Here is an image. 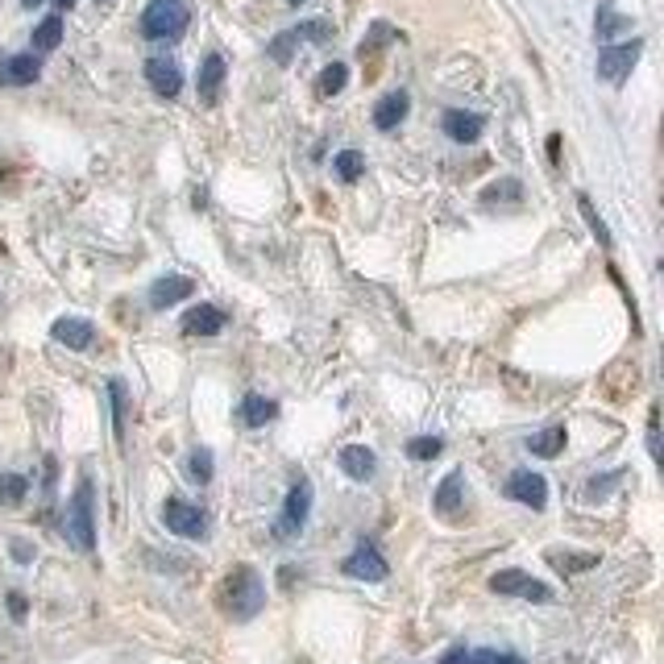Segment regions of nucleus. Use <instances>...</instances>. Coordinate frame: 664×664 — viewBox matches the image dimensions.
Listing matches in <instances>:
<instances>
[{"label":"nucleus","instance_id":"c85d7f7f","mask_svg":"<svg viewBox=\"0 0 664 664\" xmlns=\"http://www.w3.org/2000/svg\"><path fill=\"white\" fill-rule=\"evenodd\" d=\"M295 51H299V34H295V30H283V34H278L271 46H266V54H271L278 67H291Z\"/></svg>","mask_w":664,"mask_h":664},{"label":"nucleus","instance_id":"bb28decb","mask_svg":"<svg viewBox=\"0 0 664 664\" xmlns=\"http://www.w3.org/2000/svg\"><path fill=\"white\" fill-rule=\"evenodd\" d=\"M333 171H337L341 183H358L361 175H366V158H361L358 150H341L333 158Z\"/></svg>","mask_w":664,"mask_h":664},{"label":"nucleus","instance_id":"f8f14e48","mask_svg":"<svg viewBox=\"0 0 664 664\" xmlns=\"http://www.w3.org/2000/svg\"><path fill=\"white\" fill-rule=\"evenodd\" d=\"M224 324H229V316L217 304H196L183 312V333L188 337H217V333H224Z\"/></svg>","mask_w":664,"mask_h":664},{"label":"nucleus","instance_id":"c03bdc74","mask_svg":"<svg viewBox=\"0 0 664 664\" xmlns=\"http://www.w3.org/2000/svg\"><path fill=\"white\" fill-rule=\"evenodd\" d=\"M291 4H304V0H291Z\"/></svg>","mask_w":664,"mask_h":664},{"label":"nucleus","instance_id":"f704fd0d","mask_svg":"<svg viewBox=\"0 0 664 664\" xmlns=\"http://www.w3.org/2000/svg\"><path fill=\"white\" fill-rule=\"evenodd\" d=\"M394 38H399V30H391V25H387V21H378L375 25V34L366 38V42H361V59H366V54H378L382 51V46H387V42H394Z\"/></svg>","mask_w":664,"mask_h":664},{"label":"nucleus","instance_id":"5701e85b","mask_svg":"<svg viewBox=\"0 0 664 664\" xmlns=\"http://www.w3.org/2000/svg\"><path fill=\"white\" fill-rule=\"evenodd\" d=\"M548 557V565L552 569H561V573H586V569H594L598 565V552H569V548H548L545 552Z\"/></svg>","mask_w":664,"mask_h":664},{"label":"nucleus","instance_id":"4c0bfd02","mask_svg":"<svg viewBox=\"0 0 664 664\" xmlns=\"http://www.w3.org/2000/svg\"><path fill=\"white\" fill-rule=\"evenodd\" d=\"M465 661H470V647H449V652H444V656H441V664H465Z\"/></svg>","mask_w":664,"mask_h":664},{"label":"nucleus","instance_id":"6ab92c4d","mask_svg":"<svg viewBox=\"0 0 664 664\" xmlns=\"http://www.w3.org/2000/svg\"><path fill=\"white\" fill-rule=\"evenodd\" d=\"M461 503H465V474L453 470V474H444V482L436 486V494H432V507H436V515L453 519V515L461 512Z\"/></svg>","mask_w":664,"mask_h":664},{"label":"nucleus","instance_id":"2f4dec72","mask_svg":"<svg viewBox=\"0 0 664 664\" xmlns=\"http://www.w3.org/2000/svg\"><path fill=\"white\" fill-rule=\"evenodd\" d=\"M465 664H528V661L515 656V652H498V647H477V652H470Z\"/></svg>","mask_w":664,"mask_h":664},{"label":"nucleus","instance_id":"f3484780","mask_svg":"<svg viewBox=\"0 0 664 664\" xmlns=\"http://www.w3.org/2000/svg\"><path fill=\"white\" fill-rule=\"evenodd\" d=\"M441 129L453 137L457 146H470V141H477V137H482L486 120L477 117V113H465V108H449V113H444V120H441Z\"/></svg>","mask_w":664,"mask_h":664},{"label":"nucleus","instance_id":"a878e982","mask_svg":"<svg viewBox=\"0 0 664 664\" xmlns=\"http://www.w3.org/2000/svg\"><path fill=\"white\" fill-rule=\"evenodd\" d=\"M108 403H113V432L117 441H125V415H129V394H125V382L113 378L108 382Z\"/></svg>","mask_w":664,"mask_h":664},{"label":"nucleus","instance_id":"9b49d317","mask_svg":"<svg viewBox=\"0 0 664 664\" xmlns=\"http://www.w3.org/2000/svg\"><path fill=\"white\" fill-rule=\"evenodd\" d=\"M51 337L59 345H67V349H75V354H84V349L96 345V324L84 320V316H63V320H54Z\"/></svg>","mask_w":664,"mask_h":664},{"label":"nucleus","instance_id":"20e7f679","mask_svg":"<svg viewBox=\"0 0 664 664\" xmlns=\"http://www.w3.org/2000/svg\"><path fill=\"white\" fill-rule=\"evenodd\" d=\"M307 515H312V482H307V477H295L287 491V503H283V515H278V524H274V536H278V540L299 536Z\"/></svg>","mask_w":664,"mask_h":664},{"label":"nucleus","instance_id":"1a4fd4ad","mask_svg":"<svg viewBox=\"0 0 664 664\" xmlns=\"http://www.w3.org/2000/svg\"><path fill=\"white\" fill-rule=\"evenodd\" d=\"M507 498L524 503V507H531V512H545V507H548V482H545V474L515 470V474L507 477Z\"/></svg>","mask_w":664,"mask_h":664},{"label":"nucleus","instance_id":"2eb2a0df","mask_svg":"<svg viewBox=\"0 0 664 664\" xmlns=\"http://www.w3.org/2000/svg\"><path fill=\"white\" fill-rule=\"evenodd\" d=\"M411 113V96L399 87V92H387L382 101L375 104V125L382 129V134H391V129H399L403 120H408Z\"/></svg>","mask_w":664,"mask_h":664},{"label":"nucleus","instance_id":"b1692460","mask_svg":"<svg viewBox=\"0 0 664 664\" xmlns=\"http://www.w3.org/2000/svg\"><path fill=\"white\" fill-rule=\"evenodd\" d=\"M345 84H349V67L345 63H328V67L316 75V96L320 101H333V96H341Z\"/></svg>","mask_w":664,"mask_h":664},{"label":"nucleus","instance_id":"473e14b6","mask_svg":"<svg viewBox=\"0 0 664 664\" xmlns=\"http://www.w3.org/2000/svg\"><path fill=\"white\" fill-rule=\"evenodd\" d=\"M578 208H581V217H586V224H590V233H594V238L602 241L607 250H611L614 241H611V233H607V224H602V217H598V212H594V204H590L586 196H578Z\"/></svg>","mask_w":664,"mask_h":664},{"label":"nucleus","instance_id":"58836bf2","mask_svg":"<svg viewBox=\"0 0 664 664\" xmlns=\"http://www.w3.org/2000/svg\"><path fill=\"white\" fill-rule=\"evenodd\" d=\"M9 611H13V619H25V611H30V607H25V598H21V594H9Z\"/></svg>","mask_w":664,"mask_h":664},{"label":"nucleus","instance_id":"cd10ccee","mask_svg":"<svg viewBox=\"0 0 664 664\" xmlns=\"http://www.w3.org/2000/svg\"><path fill=\"white\" fill-rule=\"evenodd\" d=\"M30 494V482L21 474H0V507H21Z\"/></svg>","mask_w":664,"mask_h":664},{"label":"nucleus","instance_id":"a211bd4d","mask_svg":"<svg viewBox=\"0 0 664 664\" xmlns=\"http://www.w3.org/2000/svg\"><path fill=\"white\" fill-rule=\"evenodd\" d=\"M337 461H341V470L354 477V482H370V477L378 474L375 449H366V444H345L341 453H337Z\"/></svg>","mask_w":664,"mask_h":664},{"label":"nucleus","instance_id":"0eeeda50","mask_svg":"<svg viewBox=\"0 0 664 664\" xmlns=\"http://www.w3.org/2000/svg\"><path fill=\"white\" fill-rule=\"evenodd\" d=\"M640 54H644V42L640 38H631V42H619V46H607V51L598 54V80H607V84H623L635 63H640Z\"/></svg>","mask_w":664,"mask_h":664},{"label":"nucleus","instance_id":"393cba45","mask_svg":"<svg viewBox=\"0 0 664 664\" xmlns=\"http://www.w3.org/2000/svg\"><path fill=\"white\" fill-rule=\"evenodd\" d=\"M59 42H63V18H59V13H51V18L38 21V30H34V51H38V54H51V51H59Z\"/></svg>","mask_w":664,"mask_h":664},{"label":"nucleus","instance_id":"f03ea898","mask_svg":"<svg viewBox=\"0 0 664 664\" xmlns=\"http://www.w3.org/2000/svg\"><path fill=\"white\" fill-rule=\"evenodd\" d=\"M188 0H150L141 13V38H150V42H175V38L188 34Z\"/></svg>","mask_w":664,"mask_h":664},{"label":"nucleus","instance_id":"f257e3e1","mask_svg":"<svg viewBox=\"0 0 664 664\" xmlns=\"http://www.w3.org/2000/svg\"><path fill=\"white\" fill-rule=\"evenodd\" d=\"M217 602H221V611L229 614L233 623H250V619H257L262 607H266V581H262V573H257L254 565H233V569L224 573Z\"/></svg>","mask_w":664,"mask_h":664},{"label":"nucleus","instance_id":"7ed1b4c3","mask_svg":"<svg viewBox=\"0 0 664 664\" xmlns=\"http://www.w3.org/2000/svg\"><path fill=\"white\" fill-rule=\"evenodd\" d=\"M63 531H67V540L80 548V552H96V491H92L87 477L75 486V494H71Z\"/></svg>","mask_w":664,"mask_h":664},{"label":"nucleus","instance_id":"9d476101","mask_svg":"<svg viewBox=\"0 0 664 664\" xmlns=\"http://www.w3.org/2000/svg\"><path fill=\"white\" fill-rule=\"evenodd\" d=\"M146 80H150L154 92H158V96H167V101H175V96L183 92V71H179V63L167 59V54L146 59Z\"/></svg>","mask_w":664,"mask_h":664},{"label":"nucleus","instance_id":"e433bc0d","mask_svg":"<svg viewBox=\"0 0 664 664\" xmlns=\"http://www.w3.org/2000/svg\"><path fill=\"white\" fill-rule=\"evenodd\" d=\"M647 453H652V461H656V465H661V424H656V411H652V415H647Z\"/></svg>","mask_w":664,"mask_h":664},{"label":"nucleus","instance_id":"412c9836","mask_svg":"<svg viewBox=\"0 0 664 664\" xmlns=\"http://www.w3.org/2000/svg\"><path fill=\"white\" fill-rule=\"evenodd\" d=\"M565 444H569V432H565V424H552L545 428V432H536V436H528V453H536V457H561Z\"/></svg>","mask_w":664,"mask_h":664},{"label":"nucleus","instance_id":"4be33fe9","mask_svg":"<svg viewBox=\"0 0 664 664\" xmlns=\"http://www.w3.org/2000/svg\"><path fill=\"white\" fill-rule=\"evenodd\" d=\"M628 30H631V18H623V13L614 9L611 0H602V4H598V13H594V34H598V42H611V38L628 34Z\"/></svg>","mask_w":664,"mask_h":664},{"label":"nucleus","instance_id":"dca6fc26","mask_svg":"<svg viewBox=\"0 0 664 664\" xmlns=\"http://www.w3.org/2000/svg\"><path fill=\"white\" fill-rule=\"evenodd\" d=\"M191 291H196V283H191L188 274H162L158 283L150 287V307H175L179 299H191Z\"/></svg>","mask_w":664,"mask_h":664},{"label":"nucleus","instance_id":"37998d69","mask_svg":"<svg viewBox=\"0 0 664 664\" xmlns=\"http://www.w3.org/2000/svg\"><path fill=\"white\" fill-rule=\"evenodd\" d=\"M21 4H25V9H38V4H42V0H21Z\"/></svg>","mask_w":664,"mask_h":664},{"label":"nucleus","instance_id":"4468645a","mask_svg":"<svg viewBox=\"0 0 664 664\" xmlns=\"http://www.w3.org/2000/svg\"><path fill=\"white\" fill-rule=\"evenodd\" d=\"M42 75V59L38 54H9L0 63V84L4 87H30Z\"/></svg>","mask_w":664,"mask_h":664},{"label":"nucleus","instance_id":"423d86ee","mask_svg":"<svg viewBox=\"0 0 664 664\" xmlns=\"http://www.w3.org/2000/svg\"><path fill=\"white\" fill-rule=\"evenodd\" d=\"M162 524H167V531L183 536V540H204L208 536V515L188 498H167L162 503Z\"/></svg>","mask_w":664,"mask_h":664},{"label":"nucleus","instance_id":"aec40b11","mask_svg":"<svg viewBox=\"0 0 664 664\" xmlns=\"http://www.w3.org/2000/svg\"><path fill=\"white\" fill-rule=\"evenodd\" d=\"M238 420L245 428H266L271 420H278V403H274V399H266V394L250 391L238 403Z\"/></svg>","mask_w":664,"mask_h":664},{"label":"nucleus","instance_id":"79ce46f5","mask_svg":"<svg viewBox=\"0 0 664 664\" xmlns=\"http://www.w3.org/2000/svg\"><path fill=\"white\" fill-rule=\"evenodd\" d=\"M71 4H75V0H54V9H71Z\"/></svg>","mask_w":664,"mask_h":664},{"label":"nucleus","instance_id":"c9c22d12","mask_svg":"<svg viewBox=\"0 0 664 664\" xmlns=\"http://www.w3.org/2000/svg\"><path fill=\"white\" fill-rule=\"evenodd\" d=\"M614 482H623V470H614V474H607V477H590V486H586V498H590V503L607 498V491H611Z\"/></svg>","mask_w":664,"mask_h":664},{"label":"nucleus","instance_id":"ea45409f","mask_svg":"<svg viewBox=\"0 0 664 664\" xmlns=\"http://www.w3.org/2000/svg\"><path fill=\"white\" fill-rule=\"evenodd\" d=\"M13 557H18L21 565H25V561H34V552H30V545H21V540H18V545H13Z\"/></svg>","mask_w":664,"mask_h":664},{"label":"nucleus","instance_id":"6e6552de","mask_svg":"<svg viewBox=\"0 0 664 664\" xmlns=\"http://www.w3.org/2000/svg\"><path fill=\"white\" fill-rule=\"evenodd\" d=\"M341 573L354 581H387L391 578V565H387V557H382L375 545H361L358 552L345 557Z\"/></svg>","mask_w":664,"mask_h":664},{"label":"nucleus","instance_id":"ddd939ff","mask_svg":"<svg viewBox=\"0 0 664 664\" xmlns=\"http://www.w3.org/2000/svg\"><path fill=\"white\" fill-rule=\"evenodd\" d=\"M224 54H204V63H200V75H196V92H200V104H217L221 101V87H224Z\"/></svg>","mask_w":664,"mask_h":664},{"label":"nucleus","instance_id":"7c9ffc66","mask_svg":"<svg viewBox=\"0 0 664 664\" xmlns=\"http://www.w3.org/2000/svg\"><path fill=\"white\" fill-rule=\"evenodd\" d=\"M441 453H444L441 436H415V441H408V457L411 461H436Z\"/></svg>","mask_w":664,"mask_h":664},{"label":"nucleus","instance_id":"72a5a7b5","mask_svg":"<svg viewBox=\"0 0 664 664\" xmlns=\"http://www.w3.org/2000/svg\"><path fill=\"white\" fill-rule=\"evenodd\" d=\"M188 470H191V477H196L200 486H208V482H212V474H217L212 453H208V449H196V453H191V461H188Z\"/></svg>","mask_w":664,"mask_h":664},{"label":"nucleus","instance_id":"39448f33","mask_svg":"<svg viewBox=\"0 0 664 664\" xmlns=\"http://www.w3.org/2000/svg\"><path fill=\"white\" fill-rule=\"evenodd\" d=\"M491 590L503 598H524V602H552V586H545L524 569H498L491 578Z\"/></svg>","mask_w":664,"mask_h":664},{"label":"nucleus","instance_id":"a19ab883","mask_svg":"<svg viewBox=\"0 0 664 664\" xmlns=\"http://www.w3.org/2000/svg\"><path fill=\"white\" fill-rule=\"evenodd\" d=\"M548 158H552V162H557V158H561V137H557V134L548 137Z\"/></svg>","mask_w":664,"mask_h":664},{"label":"nucleus","instance_id":"c756f323","mask_svg":"<svg viewBox=\"0 0 664 664\" xmlns=\"http://www.w3.org/2000/svg\"><path fill=\"white\" fill-rule=\"evenodd\" d=\"M295 34H299V42H316V46H324V42H333L337 30H333V21L316 18V21H299Z\"/></svg>","mask_w":664,"mask_h":664}]
</instances>
